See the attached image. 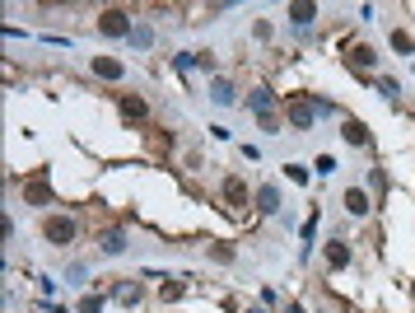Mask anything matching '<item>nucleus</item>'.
<instances>
[{"mask_svg":"<svg viewBox=\"0 0 415 313\" xmlns=\"http://www.w3.org/2000/svg\"><path fill=\"white\" fill-rule=\"evenodd\" d=\"M98 248H103V257H122V252H126V234H122V229H103V234H98Z\"/></svg>","mask_w":415,"mask_h":313,"instance_id":"nucleus-15","label":"nucleus"},{"mask_svg":"<svg viewBox=\"0 0 415 313\" xmlns=\"http://www.w3.org/2000/svg\"><path fill=\"white\" fill-rule=\"evenodd\" d=\"M350 66L354 70H373V66H378V52L373 47H350Z\"/></svg>","mask_w":415,"mask_h":313,"instance_id":"nucleus-17","label":"nucleus"},{"mask_svg":"<svg viewBox=\"0 0 415 313\" xmlns=\"http://www.w3.org/2000/svg\"><path fill=\"white\" fill-rule=\"evenodd\" d=\"M98 33L103 38H131L136 24H131V15H126L122 5H108V10H98Z\"/></svg>","mask_w":415,"mask_h":313,"instance_id":"nucleus-1","label":"nucleus"},{"mask_svg":"<svg viewBox=\"0 0 415 313\" xmlns=\"http://www.w3.org/2000/svg\"><path fill=\"white\" fill-rule=\"evenodd\" d=\"M247 313H266V309H247Z\"/></svg>","mask_w":415,"mask_h":313,"instance_id":"nucleus-31","label":"nucleus"},{"mask_svg":"<svg viewBox=\"0 0 415 313\" xmlns=\"http://www.w3.org/2000/svg\"><path fill=\"white\" fill-rule=\"evenodd\" d=\"M340 136H345V145H354V150H364V145H373V131L359 117H345V126H340Z\"/></svg>","mask_w":415,"mask_h":313,"instance_id":"nucleus-9","label":"nucleus"},{"mask_svg":"<svg viewBox=\"0 0 415 313\" xmlns=\"http://www.w3.org/2000/svg\"><path fill=\"white\" fill-rule=\"evenodd\" d=\"M378 94H383V98H397V94H401V84H397L392 75H383V79H378Z\"/></svg>","mask_w":415,"mask_h":313,"instance_id":"nucleus-24","label":"nucleus"},{"mask_svg":"<svg viewBox=\"0 0 415 313\" xmlns=\"http://www.w3.org/2000/svg\"><path fill=\"white\" fill-rule=\"evenodd\" d=\"M340 201H345V215H354V220H364L373 211V201H369V192H364V188H345Z\"/></svg>","mask_w":415,"mask_h":313,"instance_id":"nucleus-10","label":"nucleus"},{"mask_svg":"<svg viewBox=\"0 0 415 313\" xmlns=\"http://www.w3.org/2000/svg\"><path fill=\"white\" fill-rule=\"evenodd\" d=\"M285 117H290L294 131H313L318 112H313V94H290L285 98Z\"/></svg>","mask_w":415,"mask_h":313,"instance_id":"nucleus-3","label":"nucleus"},{"mask_svg":"<svg viewBox=\"0 0 415 313\" xmlns=\"http://www.w3.org/2000/svg\"><path fill=\"white\" fill-rule=\"evenodd\" d=\"M93 75H98V79H122V75H126V66H122V61H112V56H93Z\"/></svg>","mask_w":415,"mask_h":313,"instance_id":"nucleus-16","label":"nucleus"},{"mask_svg":"<svg viewBox=\"0 0 415 313\" xmlns=\"http://www.w3.org/2000/svg\"><path fill=\"white\" fill-rule=\"evenodd\" d=\"M75 234H79V224L70 215H47L42 220V238L52 243V248H65V243H75Z\"/></svg>","mask_w":415,"mask_h":313,"instance_id":"nucleus-4","label":"nucleus"},{"mask_svg":"<svg viewBox=\"0 0 415 313\" xmlns=\"http://www.w3.org/2000/svg\"><path fill=\"white\" fill-rule=\"evenodd\" d=\"M219 197H224L229 211H247V206H252V192H247L243 178H224V183H219Z\"/></svg>","mask_w":415,"mask_h":313,"instance_id":"nucleus-6","label":"nucleus"},{"mask_svg":"<svg viewBox=\"0 0 415 313\" xmlns=\"http://www.w3.org/2000/svg\"><path fill=\"white\" fill-rule=\"evenodd\" d=\"M205 257H210V262H219V266H229V262H233V248H229V243H210V248H205Z\"/></svg>","mask_w":415,"mask_h":313,"instance_id":"nucleus-20","label":"nucleus"},{"mask_svg":"<svg viewBox=\"0 0 415 313\" xmlns=\"http://www.w3.org/2000/svg\"><path fill=\"white\" fill-rule=\"evenodd\" d=\"M313 19H318V5H313V0H294L290 5V24L294 29H313Z\"/></svg>","mask_w":415,"mask_h":313,"instance_id":"nucleus-14","label":"nucleus"},{"mask_svg":"<svg viewBox=\"0 0 415 313\" xmlns=\"http://www.w3.org/2000/svg\"><path fill=\"white\" fill-rule=\"evenodd\" d=\"M108 299L122 304V309H140V304H145V285H140V276H122V281H112Z\"/></svg>","mask_w":415,"mask_h":313,"instance_id":"nucleus-5","label":"nucleus"},{"mask_svg":"<svg viewBox=\"0 0 415 313\" xmlns=\"http://www.w3.org/2000/svg\"><path fill=\"white\" fill-rule=\"evenodd\" d=\"M257 126H262L266 136H280V117H257Z\"/></svg>","mask_w":415,"mask_h":313,"instance_id":"nucleus-28","label":"nucleus"},{"mask_svg":"<svg viewBox=\"0 0 415 313\" xmlns=\"http://www.w3.org/2000/svg\"><path fill=\"white\" fill-rule=\"evenodd\" d=\"M247 108L257 112V117H276V94H271L266 84H257V89L247 94Z\"/></svg>","mask_w":415,"mask_h":313,"instance_id":"nucleus-11","label":"nucleus"},{"mask_svg":"<svg viewBox=\"0 0 415 313\" xmlns=\"http://www.w3.org/2000/svg\"><path fill=\"white\" fill-rule=\"evenodd\" d=\"M24 201H29V206H52V201H56V192H52V173H47V169H33L29 178H24Z\"/></svg>","mask_w":415,"mask_h":313,"instance_id":"nucleus-2","label":"nucleus"},{"mask_svg":"<svg viewBox=\"0 0 415 313\" xmlns=\"http://www.w3.org/2000/svg\"><path fill=\"white\" fill-rule=\"evenodd\" d=\"M117 108H122V122L126 126H140L145 117H150V103H145L140 94H122V98H117Z\"/></svg>","mask_w":415,"mask_h":313,"instance_id":"nucleus-7","label":"nucleus"},{"mask_svg":"<svg viewBox=\"0 0 415 313\" xmlns=\"http://www.w3.org/2000/svg\"><path fill=\"white\" fill-rule=\"evenodd\" d=\"M313 169H318V178H331L340 164H336V155H318V159H313Z\"/></svg>","mask_w":415,"mask_h":313,"instance_id":"nucleus-21","label":"nucleus"},{"mask_svg":"<svg viewBox=\"0 0 415 313\" xmlns=\"http://www.w3.org/2000/svg\"><path fill=\"white\" fill-rule=\"evenodd\" d=\"M79 313H103V295H84L79 299Z\"/></svg>","mask_w":415,"mask_h":313,"instance_id":"nucleus-26","label":"nucleus"},{"mask_svg":"<svg viewBox=\"0 0 415 313\" xmlns=\"http://www.w3.org/2000/svg\"><path fill=\"white\" fill-rule=\"evenodd\" d=\"M210 98H215L219 108H229L233 98H238V89H233V79H229V75H210Z\"/></svg>","mask_w":415,"mask_h":313,"instance_id":"nucleus-13","label":"nucleus"},{"mask_svg":"<svg viewBox=\"0 0 415 313\" xmlns=\"http://www.w3.org/2000/svg\"><path fill=\"white\" fill-rule=\"evenodd\" d=\"M285 178H290V183H299V188H304V183H308V169H304V164H285Z\"/></svg>","mask_w":415,"mask_h":313,"instance_id":"nucleus-25","label":"nucleus"},{"mask_svg":"<svg viewBox=\"0 0 415 313\" xmlns=\"http://www.w3.org/2000/svg\"><path fill=\"white\" fill-rule=\"evenodd\" d=\"M392 52H397V56H415V38L406 29H397L392 33Z\"/></svg>","mask_w":415,"mask_h":313,"instance_id":"nucleus-19","label":"nucleus"},{"mask_svg":"<svg viewBox=\"0 0 415 313\" xmlns=\"http://www.w3.org/2000/svg\"><path fill=\"white\" fill-rule=\"evenodd\" d=\"M285 313H308V309H304V304H299V299H290V309H285Z\"/></svg>","mask_w":415,"mask_h":313,"instance_id":"nucleus-30","label":"nucleus"},{"mask_svg":"<svg viewBox=\"0 0 415 313\" xmlns=\"http://www.w3.org/2000/svg\"><path fill=\"white\" fill-rule=\"evenodd\" d=\"M252 201H257V215H280V206H285V201H280V188H276V183H262Z\"/></svg>","mask_w":415,"mask_h":313,"instance_id":"nucleus-8","label":"nucleus"},{"mask_svg":"<svg viewBox=\"0 0 415 313\" xmlns=\"http://www.w3.org/2000/svg\"><path fill=\"white\" fill-rule=\"evenodd\" d=\"M173 66H178V70H196V52H178Z\"/></svg>","mask_w":415,"mask_h":313,"instance_id":"nucleus-27","label":"nucleus"},{"mask_svg":"<svg viewBox=\"0 0 415 313\" xmlns=\"http://www.w3.org/2000/svg\"><path fill=\"white\" fill-rule=\"evenodd\" d=\"M126 43H131V47H136V52L154 47V29H150V24H136V33H131V38H126Z\"/></svg>","mask_w":415,"mask_h":313,"instance_id":"nucleus-18","label":"nucleus"},{"mask_svg":"<svg viewBox=\"0 0 415 313\" xmlns=\"http://www.w3.org/2000/svg\"><path fill=\"white\" fill-rule=\"evenodd\" d=\"M322 257H327L331 271H345V266H350V243H345V238H331V243L322 248Z\"/></svg>","mask_w":415,"mask_h":313,"instance_id":"nucleus-12","label":"nucleus"},{"mask_svg":"<svg viewBox=\"0 0 415 313\" xmlns=\"http://www.w3.org/2000/svg\"><path fill=\"white\" fill-rule=\"evenodd\" d=\"M196 66H201V70H210V75H215V52H196Z\"/></svg>","mask_w":415,"mask_h":313,"instance_id":"nucleus-29","label":"nucleus"},{"mask_svg":"<svg viewBox=\"0 0 415 313\" xmlns=\"http://www.w3.org/2000/svg\"><path fill=\"white\" fill-rule=\"evenodd\" d=\"M322 313H327V309H322Z\"/></svg>","mask_w":415,"mask_h":313,"instance_id":"nucleus-33","label":"nucleus"},{"mask_svg":"<svg viewBox=\"0 0 415 313\" xmlns=\"http://www.w3.org/2000/svg\"><path fill=\"white\" fill-rule=\"evenodd\" d=\"M159 295H164V304H173V299L187 295V285H182V281H164V290H159Z\"/></svg>","mask_w":415,"mask_h":313,"instance_id":"nucleus-22","label":"nucleus"},{"mask_svg":"<svg viewBox=\"0 0 415 313\" xmlns=\"http://www.w3.org/2000/svg\"><path fill=\"white\" fill-rule=\"evenodd\" d=\"M411 70H415V61H411Z\"/></svg>","mask_w":415,"mask_h":313,"instance_id":"nucleus-32","label":"nucleus"},{"mask_svg":"<svg viewBox=\"0 0 415 313\" xmlns=\"http://www.w3.org/2000/svg\"><path fill=\"white\" fill-rule=\"evenodd\" d=\"M313 112H318V117H331V112H336V103H331V98H322V94H313Z\"/></svg>","mask_w":415,"mask_h":313,"instance_id":"nucleus-23","label":"nucleus"}]
</instances>
